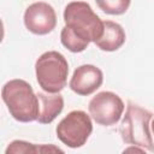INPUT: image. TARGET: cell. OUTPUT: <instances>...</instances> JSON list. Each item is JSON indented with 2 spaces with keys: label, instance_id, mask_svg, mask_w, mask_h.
I'll return each mask as SVG.
<instances>
[{
  "label": "cell",
  "instance_id": "obj_7",
  "mask_svg": "<svg viewBox=\"0 0 154 154\" xmlns=\"http://www.w3.org/2000/svg\"><path fill=\"white\" fill-rule=\"evenodd\" d=\"M24 24L35 35H47L57 25L55 11L47 2H34L24 12Z\"/></svg>",
  "mask_w": 154,
  "mask_h": 154
},
{
  "label": "cell",
  "instance_id": "obj_9",
  "mask_svg": "<svg viewBox=\"0 0 154 154\" xmlns=\"http://www.w3.org/2000/svg\"><path fill=\"white\" fill-rule=\"evenodd\" d=\"M40 112L37 122L40 124L52 123L64 108V97L59 93H37Z\"/></svg>",
  "mask_w": 154,
  "mask_h": 154
},
{
  "label": "cell",
  "instance_id": "obj_3",
  "mask_svg": "<svg viewBox=\"0 0 154 154\" xmlns=\"http://www.w3.org/2000/svg\"><path fill=\"white\" fill-rule=\"evenodd\" d=\"M64 22L76 35L89 42L100 38L103 31V22L84 1H72L64 10Z\"/></svg>",
  "mask_w": 154,
  "mask_h": 154
},
{
  "label": "cell",
  "instance_id": "obj_6",
  "mask_svg": "<svg viewBox=\"0 0 154 154\" xmlns=\"http://www.w3.org/2000/svg\"><path fill=\"white\" fill-rule=\"evenodd\" d=\"M123 100L112 91L97 93L88 105L91 118L103 126H112L117 124L124 112Z\"/></svg>",
  "mask_w": 154,
  "mask_h": 154
},
{
  "label": "cell",
  "instance_id": "obj_10",
  "mask_svg": "<svg viewBox=\"0 0 154 154\" xmlns=\"http://www.w3.org/2000/svg\"><path fill=\"white\" fill-rule=\"evenodd\" d=\"M125 38H126V35L120 24L112 22V20H105L102 35L94 43L101 51L114 52L124 45Z\"/></svg>",
  "mask_w": 154,
  "mask_h": 154
},
{
  "label": "cell",
  "instance_id": "obj_12",
  "mask_svg": "<svg viewBox=\"0 0 154 154\" xmlns=\"http://www.w3.org/2000/svg\"><path fill=\"white\" fill-rule=\"evenodd\" d=\"M40 153V152H63L59 148L52 146H35L32 143H28L25 141H13L6 148V154L10 153Z\"/></svg>",
  "mask_w": 154,
  "mask_h": 154
},
{
  "label": "cell",
  "instance_id": "obj_1",
  "mask_svg": "<svg viewBox=\"0 0 154 154\" xmlns=\"http://www.w3.org/2000/svg\"><path fill=\"white\" fill-rule=\"evenodd\" d=\"M1 97L10 114L18 122L29 123L37 120L40 106L37 94L24 79H11L1 89Z\"/></svg>",
  "mask_w": 154,
  "mask_h": 154
},
{
  "label": "cell",
  "instance_id": "obj_4",
  "mask_svg": "<svg viewBox=\"0 0 154 154\" xmlns=\"http://www.w3.org/2000/svg\"><path fill=\"white\" fill-rule=\"evenodd\" d=\"M35 72L38 85L46 93H59L66 85L69 64L61 53L48 51L36 60Z\"/></svg>",
  "mask_w": 154,
  "mask_h": 154
},
{
  "label": "cell",
  "instance_id": "obj_5",
  "mask_svg": "<svg viewBox=\"0 0 154 154\" xmlns=\"http://www.w3.org/2000/svg\"><path fill=\"white\" fill-rule=\"evenodd\" d=\"M57 137L70 148H81L91 135L93 124L84 111H71L57 125Z\"/></svg>",
  "mask_w": 154,
  "mask_h": 154
},
{
  "label": "cell",
  "instance_id": "obj_2",
  "mask_svg": "<svg viewBox=\"0 0 154 154\" xmlns=\"http://www.w3.org/2000/svg\"><path fill=\"white\" fill-rule=\"evenodd\" d=\"M152 116L149 111L136 103L129 102L119 128L122 140L128 144L154 152V142L149 130Z\"/></svg>",
  "mask_w": 154,
  "mask_h": 154
},
{
  "label": "cell",
  "instance_id": "obj_8",
  "mask_svg": "<svg viewBox=\"0 0 154 154\" xmlns=\"http://www.w3.org/2000/svg\"><path fill=\"white\" fill-rule=\"evenodd\" d=\"M103 82L102 71L95 65L85 64L78 66L70 79V89L81 96H88L96 91Z\"/></svg>",
  "mask_w": 154,
  "mask_h": 154
},
{
  "label": "cell",
  "instance_id": "obj_13",
  "mask_svg": "<svg viewBox=\"0 0 154 154\" xmlns=\"http://www.w3.org/2000/svg\"><path fill=\"white\" fill-rule=\"evenodd\" d=\"M95 2L105 13L119 16L128 11L131 0H95Z\"/></svg>",
  "mask_w": 154,
  "mask_h": 154
},
{
  "label": "cell",
  "instance_id": "obj_11",
  "mask_svg": "<svg viewBox=\"0 0 154 154\" xmlns=\"http://www.w3.org/2000/svg\"><path fill=\"white\" fill-rule=\"evenodd\" d=\"M60 41L63 43L64 47H66L70 52L72 53H81L83 52L88 46H89V41L83 40L82 37H79L78 35H76L69 26H64L61 29L60 32Z\"/></svg>",
  "mask_w": 154,
  "mask_h": 154
},
{
  "label": "cell",
  "instance_id": "obj_14",
  "mask_svg": "<svg viewBox=\"0 0 154 154\" xmlns=\"http://www.w3.org/2000/svg\"><path fill=\"white\" fill-rule=\"evenodd\" d=\"M152 130H153V134H154V120H153V123H152Z\"/></svg>",
  "mask_w": 154,
  "mask_h": 154
}]
</instances>
